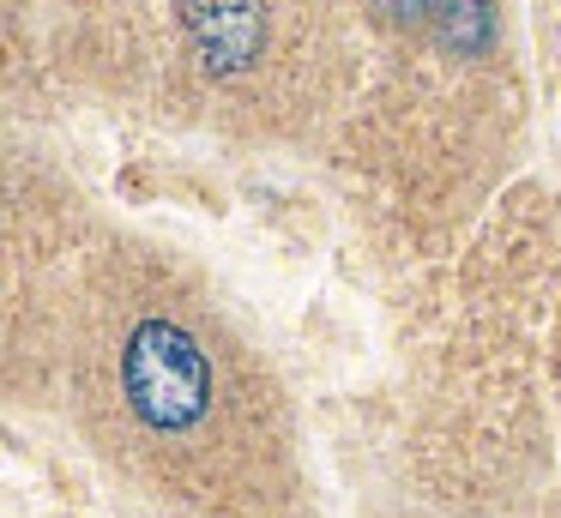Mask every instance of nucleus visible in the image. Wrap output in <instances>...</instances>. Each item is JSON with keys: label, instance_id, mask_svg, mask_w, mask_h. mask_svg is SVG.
I'll return each instance as SVG.
<instances>
[{"label": "nucleus", "instance_id": "obj_1", "mask_svg": "<svg viewBox=\"0 0 561 518\" xmlns=\"http://www.w3.org/2000/svg\"><path fill=\"white\" fill-rule=\"evenodd\" d=\"M122 385H127V404L146 428H194L206 416V398H211V368L199 356V344L170 320H146L134 325L122 349Z\"/></svg>", "mask_w": 561, "mask_h": 518}, {"label": "nucleus", "instance_id": "obj_3", "mask_svg": "<svg viewBox=\"0 0 561 518\" xmlns=\"http://www.w3.org/2000/svg\"><path fill=\"white\" fill-rule=\"evenodd\" d=\"M489 36H495L489 0H447V43H453V48L477 55V48H489Z\"/></svg>", "mask_w": 561, "mask_h": 518}, {"label": "nucleus", "instance_id": "obj_4", "mask_svg": "<svg viewBox=\"0 0 561 518\" xmlns=\"http://www.w3.org/2000/svg\"><path fill=\"white\" fill-rule=\"evenodd\" d=\"M380 7H387V12H399V19H416V12H428L435 0H380Z\"/></svg>", "mask_w": 561, "mask_h": 518}, {"label": "nucleus", "instance_id": "obj_2", "mask_svg": "<svg viewBox=\"0 0 561 518\" xmlns=\"http://www.w3.org/2000/svg\"><path fill=\"white\" fill-rule=\"evenodd\" d=\"M182 19L199 55H206V67L218 72L248 67L266 43V7L260 0H182Z\"/></svg>", "mask_w": 561, "mask_h": 518}]
</instances>
